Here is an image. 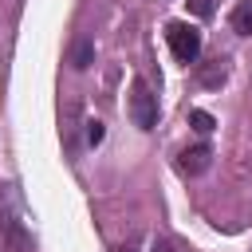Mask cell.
<instances>
[{
    "mask_svg": "<svg viewBox=\"0 0 252 252\" xmlns=\"http://www.w3.org/2000/svg\"><path fill=\"white\" fill-rule=\"evenodd\" d=\"M185 4H189V12H193V16H201V20H209V16H213V0H185Z\"/></svg>",
    "mask_w": 252,
    "mask_h": 252,
    "instance_id": "9c48e42d",
    "label": "cell"
},
{
    "mask_svg": "<svg viewBox=\"0 0 252 252\" xmlns=\"http://www.w3.org/2000/svg\"><path fill=\"white\" fill-rule=\"evenodd\" d=\"M165 39H169V51H173L177 63H185V67L197 63V55H201V32L193 24H185V20L165 24Z\"/></svg>",
    "mask_w": 252,
    "mask_h": 252,
    "instance_id": "6da1fadb",
    "label": "cell"
},
{
    "mask_svg": "<svg viewBox=\"0 0 252 252\" xmlns=\"http://www.w3.org/2000/svg\"><path fill=\"white\" fill-rule=\"evenodd\" d=\"M228 24H232V32H236V35H252V0H240V4L232 8Z\"/></svg>",
    "mask_w": 252,
    "mask_h": 252,
    "instance_id": "52a82bcc",
    "label": "cell"
},
{
    "mask_svg": "<svg viewBox=\"0 0 252 252\" xmlns=\"http://www.w3.org/2000/svg\"><path fill=\"white\" fill-rule=\"evenodd\" d=\"M224 79H228V59L224 55H213V59H205V63H197V83L201 87H224Z\"/></svg>",
    "mask_w": 252,
    "mask_h": 252,
    "instance_id": "5b68a950",
    "label": "cell"
},
{
    "mask_svg": "<svg viewBox=\"0 0 252 252\" xmlns=\"http://www.w3.org/2000/svg\"><path fill=\"white\" fill-rule=\"evenodd\" d=\"M189 126H193L201 138H209V134L217 130V118H213L209 110H189Z\"/></svg>",
    "mask_w": 252,
    "mask_h": 252,
    "instance_id": "ba28073f",
    "label": "cell"
},
{
    "mask_svg": "<svg viewBox=\"0 0 252 252\" xmlns=\"http://www.w3.org/2000/svg\"><path fill=\"white\" fill-rule=\"evenodd\" d=\"M209 165H213V146H209V142H197V146H189V150L177 154V169H181L185 177H197V173H205Z\"/></svg>",
    "mask_w": 252,
    "mask_h": 252,
    "instance_id": "277c9868",
    "label": "cell"
},
{
    "mask_svg": "<svg viewBox=\"0 0 252 252\" xmlns=\"http://www.w3.org/2000/svg\"><path fill=\"white\" fill-rule=\"evenodd\" d=\"M91 63H94V43H91L87 35H79V39L71 43V67H75V71H87Z\"/></svg>",
    "mask_w": 252,
    "mask_h": 252,
    "instance_id": "8992f818",
    "label": "cell"
},
{
    "mask_svg": "<svg viewBox=\"0 0 252 252\" xmlns=\"http://www.w3.org/2000/svg\"><path fill=\"white\" fill-rule=\"evenodd\" d=\"M150 252H173V244H169V240H165V236H158V240H154V244H150Z\"/></svg>",
    "mask_w": 252,
    "mask_h": 252,
    "instance_id": "8fae6325",
    "label": "cell"
},
{
    "mask_svg": "<svg viewBox=\"0 0 252 252\" xmlns=\"http://www.w3.org/2000/svg\"><path fill=\"white\" fill-rule=\"evenodd\" d=\"M102 138H106V130H102V122H87V142H91V146H98Z\"/></svg>",
    "mask_w": 252,
    "mask_h": 252,
    "instance_id": "30bf717a",
    "label": "cell"
},
{
    "mask_svg": "<svg viewBox=\"0 0 252 252\" xmlns=\"http://www.w3.org/2000/svg\"><path fill=\"white\" fill-rule=\"evenodd\" d=\"M0 228H4V236H8V244L16 248V252H28V232L20 228V213H16V189L12 185H0Z\"/></svg>",
    "mask_w": 252,
    "mask_h": 252,
    "instance_id": "3957f363",
    "label": "cell"
},
{
    "mask_svg": "<svg viewBox=\"0 0 252 252\" xmlns=\"http://www.w3.org/2000/svg\"><path fill=\"white\" fill-rule=\"evenodd\" d=\"M130 118H134L138 130H154L158 126V94L150 91L146 79L130 83Z\"/></svg>",
    "mask_w": 252,
    "mask_h": 252,
    "instance_id": "7a4b0ae2",
    "label": "cell"
}]
</instances>
